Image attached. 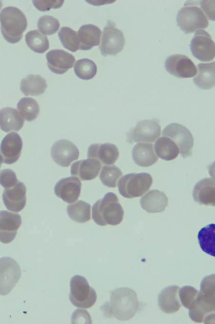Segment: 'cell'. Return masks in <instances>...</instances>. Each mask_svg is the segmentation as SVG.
I'll return each instance as SVG.
<instances>
[{"label":"cell","instance_id":"6da1fadb","mask_svg":"<svg viewBox=\"0 0 215 324\" xmlns=\"http://www.w3.org/2000/svg\"><path fill=\"white\" fill-rule=\"evenodd\" d=\"M214 274L205 277L197 298L188 309L189 316L194 322L214 321Z\"/></svg>","mask_w":215,"mask_h":324},{"label":"cell","instance_id":"7a4b0ae2","mask_svg":"<svg viewBox=\"0 0 215 324\" xmlns=\"http://www.w3.org/2000/svg\"><path fill=\"white\" fill-rule=\"evenodd\" d=\"M106 314L119 320H127L135 315L139 309L136 293L131 289L122 288L114 291L107 305Z\"/></svg>","mask_w":215,"mask_h":324},{"label":"cell","instance_id":"3957f363","mask_svg":"<svg viewBox=\"0 0 215 324\" xmlns=\"http://www.w3.org/2000/svg\"><path fill=\"white\" fill-rule=\"evenodd\" d=\"M123 215L124 211L118 197L113 192L107 193L92 207V218L101 226L119 225L122 221Z\"/></svg>","mask_w":215,"mask_h":324},{"label":"cell","instance_id":"277c9868","mask_svg":"<svg viewBox=\"0 0 215 324\" xmlns=\"http://www.w3.org/2000/svg\"><path fill=\"white\" fill-rule=\"evenodd\" d=\"M1 30L4 38L10 43H16L23 37L27 27V19L18 8L9 6L0 13Z\"/></svg>","mask_w":215,"mask_h":324},{"label":"cell","instance_id":"5b68a950","mask_svg":"<svg viewBox=\"0 0 215 324\" xmlns=\"http://www.w3.org/2000/svg\"><path fill=\"white\" fill-rule=\"evenodd\" d=\"M176 21L177 26L186 34L198 29L206 28L208 26V18L198 3L187 1L184 7L178 12Z\"/></svg>","mask_w":215,"mask_h":324},{"label":"cell","instance_id":"8992f818","mask_svg":"<svg viewBox=\"0 0 215 324\" xmlns=\"http://www.w3.org/2000/svg\"><path fill=\"white\" fill-rule=\"evenodd\" d=\"M152 183V177L147 173H130L119 180L118 191L124 197H138L145 194L150 189Z\"/></svg>","mask_w":215,"mask_h":324},{"label":"cell","instance_id":"52a82bcc","mask_svg":"<svg viewBox=\"0 0 215 324\" xmlns=\"http://www.w3.org/2000/svg\"><path fill=\"white\" fill-rule=\"evenodd\" d=\"M69 299L75 307L88 309L92 307L97 300V294L87 280L80 275L74 276L70 281Z\"/></svg>","mask_w":215,"mask_h":324},{"label":"cell","instance_id":"ba28073f","mask_svg":"<svg viewBox=\"0 0 215 324\" xmlns=\"http://www.w3.org/2000/svg\"><path fill=\"white\" fill-rule=\"evenodd\" d=\"M124 44L125 38L122 32L116 27L113 22L107 20L99 47L101 54L104 56L115 55L122 51Z\"/></svg>","mask_w":215,"mask_h":324},{"label":"cell","instance_id":"9c48e42d","mask_svg":"<svg viewBox=\"0 0 215 324\" xmlns=\"http://www.w3.org/2000/svg\"><path fill=\"white\" fill-rule=\"evenodd\" d=\"M162 135L170 138L177 145L182 157L192 155L193 138L190 131L183 125L171 123L163 130Z\"/></svg>","mask_w":215,"mask_h":324},{"label":"cell","instance_id":"30bf717a","mask_svg":"<svg viewBox=\"0 0 215 324\" xmlns=\"http://www.w3.org/2000/svg\"><path fill=\"white\" fill-rule=\"evenodd\" d=\"M161 134L159 121L157 119H145L137 123L134 129H132L127 135V141L153 143Z\"/></svg>","mask_w":215,"mask_h":324},{"label":"cell","instance_id":"8fae6325","mask_svg":"<svg viewBox=\"0 0 215 324\" xmlns=\"http://www.w3.org/2000/svg\"><path fill=\"white\" fill-rule=\"evenodd\" d=\"M21 276L20 268L13 258H0V294L9 293L18 281Z\"/></svg>","mask_w":215,"mask_h":324},{"label":"cell","instance_id":"7c38bea8","mask_svg":"<svg viewBox=\"0 0 215 324\" xmlns=\"http://www.w3.org/2000/svg\"><path fill=\"white\" fill-rule=\"evenodd\" d=\"M189 46L193 56L200 61L209 62L214 58V43L204 30L199 29L196 32Z\"/></svg>","mask_w":215,"mask_h":324},{"label":"cell","instance_id":"4fadbf2b","mask_svg":"<svg viewBox=\"0 0 215 324\" xmlns=\"http://www.w3.org/2000/svg\"><path fill=\"white\" fill-rule=\"evenodd\" d=\"M164 66L170 74L178 78H190L197 72V67L193 62L187 56L176 54L167 57Z\"/></svg>","mask_w":215,"mask_h":324},{"label":"cell","instance_id":"5bb4252c","mask_svg":"<svg viewBox=\"0 0 215 324\" xmlns=\"http://www.w3.org/2000/svg\"><path fill=\"white\" fill-rule=\"evenodd\" d=\"M79 155L77 147L66 139L56 141L51 150V155L53 160L63 167H69L73 161L78 159Z\"/></svg>","mask_w":215,"mask_h":324},{"label":"cell","instance_id":"9a60e30c","mask_svg":"<svg viewBox=\"0 0 215 324\" xmlns=\"http://www.w3.org/2000/svg\"><path fill=\"white\" fill-rule=\"evenodd\" d=\"M23 147V141L18 134L9 133L3 138L0 145V155L3 163L11 165L19 158Z\"/></svg>","mask_w":215,"mask_h":324},{"label":"cell","instance_id":"2e32d148","mask_svg":"<svg viewBox=\"0 0 215 324\" xmlns=\"http://www.w3.org/2000/svg\"><path fill=\"white\" fill-rule=\"evenodd\" d=\"M19 214L7 211H0V241L4 244L11 242L15 237L22 224Z\"/></svg>","mask_w":215,"mask_h":324},{"label":"cell","instance_id":"e0dca14e","mask_svg":"<svg viewBox=\"0 0 215 324\" xmlns=\"http://www.w3.org/2000/svg\"><path fill=\"white\" fill-rule=\"evenodd\" d=\"M3 200L8 210L14 212L22 211L26 204V188L24 183L18 181L14 186L6 188Z\"/></svg>","mask_w":215,"mask_h":324},{"label":"cell","instance_id":"ac0fdd59","mask_svg":"<svg viewBox=\"0 0 215 324\" xmlns=\"http://www.w3.org/2000/svg\"><path fill=\"white\" fill-rule=\"evenodd\" d=\"M81 184L76 177H68L59 180L54 187L56 195L64 201L71 204L79 198L81 192Z\"/></svg>","mask_w":215,"mask_h":324},{"label":"cell","instance_id":"d6986e66","mask_svg":"<svg viewBox=\"0 0 215 324\" xmlns=\"http://www.w3.org/2000/svg\"><path fill=\"white\" fill-rule=\"evenodd\" d=\"M47 65L54 73L62 74L73 67L75 61L74 56L61 49L51 50L46 54Z\"/></svg>","mask_w":215,"mask_h":324},{"label":"cell","instance_id":"ffe728a7","mask_svg":"<svg viewBox=\"0 0 215 324\" xmlns=\"http://www.w3.org/2000/svg\"><path fill=\"white\" fill-rule=\"evenodd\" d=\"M119 155L118 148L113 144H94L89 146L87 156L97 159L101 164L111 165L116 162Z\"/></svg>","mask_w":215,"mask_h":324},{"label":"cell","instance_id":"44dd1931","mask_svg":"<svg viewBox=\"0 0 215 324\" xmlns=\"http://www.w3.org/2000/svg\"><path fill=\"white\" fill-rule=\"evenodd\" d=\"M101 164L96 159L88 158L74 163L71 167V174L81 180H90L98 175Z\"/></svg>","mask_w":215,"mask_h":324},{"label":"cell","instance_id":"7402d4cb","mask_svg":"<svg viewBox=\"0 0 215 324\" xmlns=\"http://www.w3.org/2000/svg\"><path fill=\"white\" fill-rule=\"evenodd\" d=\"M192 196L194 200L200 205L214 206V178H205L198 181L193 188Z\"/></svg>","mask_w":215,"mask_h":324},{"label":"cell","instance_id":"603a6c76","mask_svg":"<svg viewBox=\"0 0 215 324\" xmlns=\"http://www.w3.org/2000/svg\"><path fill=\"white\" fill-rule=\"evenodd\" d=\"M179 289L178 286H170L163 289L159 294V307L164 313H174L181 308L178 293Z\"/></svg>","mask_w":215,"mask_h":324},{"label":"cell","instance_id":"cb8c5ba5","mask_svg":"<svg viewBox=\"0 0 215 324\" xmlns=\"http://www.w3.org/2000/svg\"><path fill=\"white\" fill-rule=\"evenodd\" d=\"M140 203L142 208L148 213H158L165 210L168 198L163 192L152 190L140 198Z\"/></svg>","mask_w":215,"mask_h":324},{"label":"cell","instance_id":"d4e9b609","mask_svg":"<svg viewBox=\"0 0 215 324\" xmlns=\"http://www.w3.org/2000/svg\"><path fill=\"white\" fill-rule=\"evenodd\" d=\"M101 33V30L96 25L87 24L81 26L77 32L79 49L89 50L99 45Z\"/></svg>","mask_w":215,"mask_h":324},{"label":"cell","instance_id":"484cf974","mask_svg":"<svg viewBox=\"0 0 215 324\" xmlns=\"http://www.w3.org/2000/svg\"><path fill=\"white\" fill-rule=\"evenodd\" d=\"M132 157L136 164L143 167L151 166L158 160L153 144L140 142L133 148Z\"/></svg>","mask_w":215,"mask_h":324},{"label":"cell","instance_id":"4316f807","mask_svg":"<svg viewBox=\"0 0 215 324\" xmlns=\"http://www.w3.org/2000/svg\"><path fill=\"white\" fill-rule=\"evenodd\" d=\"M24 119L16 109L6 107L0 110V128L5 132H17L24 125Z\"/></svg>","mask_w":215,"mask_h":324},{"label":"cell","instance_id":"83f0119b","mask_svg":"<svg viewBox=\"0 0 215 324\" xmlns=\"http://www.w3.org/2000/svg\"><path fill=\"white\" fill-rule=\"evenodd\" d=\"M215 62L200 63L198 65V72L193 78L195 85L202 89H209L215 84Z\"/></svg>","mask_w":215,"mask_h":324},{"label":"cell","instance_id":"f1b7e54d","mask_svg":"<svg viewBox=\"0 0 215 324\" xmlns=\"http://www.w3.org/2000/svg\"><path fill=\"white\" fill-rule=\"evenodd\" d=\"M47 87L46 80L39 75L30 74L23 78L20 89L26 96L42 94Z\"/></svg>","mask_w":215,"mask_h":324},{"label":"cell","instance_id":"f546056e","mask_svg":"<svg viewBox=\"0 0 215 324\" xmlns=\"http://www.w3.org/2000/svg\"><path fill=\"white\" fill-rule=\"evenodd\" d=\"M154 150L159 157L167 161L175 159L179 154L177 145L166 136L158 138L155 143Z\"/></svg>","mask_w":215,"mask_h":324},{"label":"cell","instance_id":"4dcf8cb0","mask_svg":"<svg viewBox=\"0 0 215 324\" xmlns=\"http://www.w3.org/2000/svg\"><path fill=\"white\" fill-rule=\"evenodd\" d=\"M201 249L206 253L215 256V224H211L202 228L198 234Z\"/></svg>","mask_w":215,"mask_h":324},{"label":"cell","instance_id":"1f68e13d","mask_svg":"<svg viewBox=\"0 0 215 324\" xmlns=\"http://www.w3.org/2000/svg\"><path fill=\"white\" fill-rule=\"evenodd\" d=\"M69 217L78 223L85 222L91 219V205L82 200L68 206L67 209Z\"/></svg>","mask_w":215,"mask_h":324},{"label":"cell","instance_id":"d6a6232c","mask_svg":"<svg viewBox=\"0 0 215 324\" xmlns=\"http://www.w3.org/2000/svg\"><path fill=\"white\" fill-rule=\"evenodd\" d=\"M25 41L29 48L38 53H43L49 48L48 37L37 30L28 32Z\"/></svg>","mask_w":215,"mask_h":324},{"label":"cell","instance_id":"836d02e7","mask_svg":"<svg viewBox=\"0 0 215 324\" xmlns=\"http://www.w3.org/2000/svg\"><path fill=\"white\" fill-rule=\"evenodd\" d=\"M17 108L23 118L28 121L35 119L40 111L39 105L36 100L28 97L21 98L17 104Z\"/></svg>","mask_w":215,"mask_h":324},{"label":"cell","instance_id":"e575fe53","mask_svg":"<svg viewBox=\"0 0 215 324\" xmlns=\"http://www.w3.org/2000/svg\"><path fill=\"white\" fill-rule=\"evenodd\" d=\"M97 66L92 60L82 58L76 61L74 67L76 75L80 79L89 80L93 78L97 73Z\"/></svg>","mask_w":215,"mask_h":324},{"label":"cell","instance_id":"d590c367","mask_svg":"<svg viewBox=\"0 0 215 324\" xmlns=\"http://www.w3.org/2000/svg\"><path fill=\"white\" fill-rule=\"evenodd\" d=\"M122 176L121 171L115 165H105L102 167L99 178L103 185L115 188Z\"/></svg>","mask_w":215,"mask_h":324},{"label":"cell","instance_id":"8d00e7d4","mask_svg":"<svg viewBox=\"0 0 215 324\" xmlns=\"http://www.w3.org/2000/svg\"><path fill=\"white\" fill-rule=\"evenodd\" d=\"M58 35L65 48L73 52L79 49V42L77 32L68 27H63L60 29Z\"/></svg>","mask_w":215,"mask_h":324},{"label":"cell","instance_id":"74e56055","mask_svg":"<svg viewBox=\"0 0 215 324\" xmlns=\"http://www.w3.org/2000/svg\"><path fill=\"white\" fill-rule=\"evenodd\" d=\"M60 26L58 20L51 15H45L41 16L37 22V27L40 32L45 35L55 33Z\"/></svg>","mask_w":215,"mask_h":324},{"label":"cell","instance_id":"f35d334b","mask_svg":"<svg viewBox=\"0 0 215 324\" xmlns=\"http://www.w3.org/2000/svg\"><path fill=\"white\" fill-rule=\"evenodd\" d=\"M198 291L191 286H184L179 289V297L183 306L189 309L197 298Z\"/></svg>","mask_w":215,"mask_h":324},{"label":"cell","instance_id":"ab89813d","mask_svg":"<svg viewBox=\"0 0 215 324\" xmlns=\"http://www.w3.org/2000/svg\"><path fill=\"white\" fill-rule=\"evenodd\" d=\"M17 181L16 175L13 170L6 169L0 172V184L5 189L14 186Z\"/></svg>","mask_w":215,"mask_h":324},{"label":"cell","instance_id":"60d3db41","mask_svg":"<svg viewBox=\"0 0 215 324\" xmlns=\"http://www.w3.org/2000/svg\"><path fill=\"white\" fill-rule=\"evenodd\" d=\"M63 1H33L35 8L41 11H46L50 9H57L63 4Z\"/></svg>","mask_w":215,"mask_h":324},{"label":"cell","instance_id":"b9f144b4","mask_svg":"<svg viewBox=\"0 0 215 324\" xmlns=\"http://www.w3.org/2000/svg\"><path fill=\"white\" fill-rule=\"evenodd\" d=\"M209 1H202L200 2L201 9L210 19L214 21V6H209Z\"/></svg>","mask_w":215,"mask_h":324},{"label":"cell","instance_id":"7bdbcfd3","mask_svg":"<svg viewBox=\"0 0 215 324\" xmlns=\"http://www.w3.org/2000/svg\"><path fill=\"white\" fill-rule=\"evenodd\" d=\"M3 162V158H2V156L0 155V168L1 167L2 164Z\"/></svg>","mask_w":215,"mask_h":324},{"label":"cell","instance_id":"ee69618b","mask_svg":"<svg viewBox=\"0 0 215 324\" xmlns=\"http://www.w3.org/2000/svg\"><path fill=\"white\" fill-rule=\"evenodd\" d=\"M3 6V3H2V1H0V9H1V8Z\"/></svg>","mask_w":215,"mask_h":324}]
</instances>
